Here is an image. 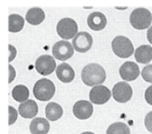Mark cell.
Instances as JSON below:
<instances>
[{
  "label": "cell",
  "mask_w": 152,
  "mask_h": 134,
  "mask_svg": "<svg viewBox=\"0 0 152 134\" xmlns=\"http://www.w3.org/2000/svg\"><path fill=\"white\" fill-rule=\"evenodd\" d=\"M135 60L141 64H149L152 60V47L151 45H142L134 52Z\"/></svg>",
  "instance_id": "obj_17"
},
{
  "label": "cell",
  "mask_w": 152,
  "mask_h": 134,
  "mask_svg": "<svg viewBox=\"0 0 152 134\" xmlns=\"http://www.w3.org/2000/svg\"><path fill=\"white\" fill-rule=\"evenodd\" d=\"M56 74H57L58 79L64 83L72 82L75 77V72L73 67L66 63H63L57 67Z\"/></svg>",
  "instance_id": "obj_14"
},
{
  "label": "cell",
  "mask_w": 152,
  "mask_h": 134,
  "mask_svg": "<svg viewBox=\"0 0 152 134\" xmlns=\"http://www.w3.org/2000/svg\"><path fill=\"white\" fill-rule=\"evenodd\" d=\"M72 43L77 52L85 53L91 49L93 45V38L88 32H80L75 36Z\"/></svg>",
  "instance_id": "obj_8"
},
{
  "label": "cell",
  "mask_w": 152,
  "mask_h": 134,
  "mask_svg": "<svg viewBox=\"0 0 152 134\" xmlns=\"http://www.w3.org/2000/svg\"><path fill=\"white\" fill-rule=\"evenodd\" d=\"M8 109H9V123H8V125H13V124L15 123V121L17 120L18 112H17V110H16L13 107H12L11 105L8 107Z\"/></svg>",
  "instance_id": "obj_24"
},
{
  "label": "cell",
  "mask_w": 152,
  "mask_h": 134,
  "mask_svg": "<svg viewBox=\"0 0 152 134\" xmlns=\"http://www.w3.org/2000/svg\"><path fill=\"white\" fill-rule=\"evenodd\" d=\"M45 19V13L42 9L39 7H34L28 11L26 14V20L34 26L41 24Z\"/></svg>",
  "instance_id": "obj_18"
},
{
  "label": "cell",
  "mask_w": 152,
  "mask_h": 134,
  "mask_svg": "<svg viewBox=\"0 0 152 134\" xmlns=\"http://www.w3.org/2000/svg\"><path fill=\"white\" fill-rule=\"evenodd\" d=\"M9 26L8 30L12 33H17L23 29L25 20L22 16L18 14H11L8 18Z\"/></svg>",
  "instance_id": "obj_20"
},
{
  "label": "cell",
  "mask_w": 152,
  "mask_h": 134,
  "mask_svg": "<svg viewBox=\"0 0 152 134\" xmlns=\"http://www.w3.org/2000/svg\"><path fill=\"white\" fill-rule=\"evenodd\" d=\"M38 113V106L33 100H28L19 106V114L24 118H33Z\"/></svg>",
  "instance_id": "obj_15"
},
{
  "label": "cell",
  "mask_w": 152,
  "mask_h": 134,
  "mask_svg": "<svg viewBox=\"0 0 152 134\" xmlns=\"http://www.w3.org/2000/svg\"><path fill=\"white\" fill-rule=\"evenodd\" d=\"M12 98L14 100L22 103V102L28 100V99L29 91H28V87L26 86L18 85L12 89Z\"/></svg>",
  "instance_id": "obj_21"
},
{
  "label": "cell",
  "mask_w": 152,
  "mask_h": 134,
  "mask_svg": "<svg viewBox=\"0 0 152 134\" xmlns=\"http://www.w3.org/2000/svg\"><path fill=\"white\" fill-rule=\"evenodd\" d=\"M94 109L91 102L88 100H78L73 107V112L78 119L86 120L89 118L93 114Z\"/></svg>",
  "instance_id": "obj_11"
},
{
  "label": "cell",
  "mask_w": 152,
  "mask_h": 134,
  "mask_svg": "<svg viewBox=\"0 0 152 134\" xmlns=\"http://www.w3.org/2000/svg\"><path fill=\"white\" fill-rule=\"evenodd\" d=\"M142 79L149 83H152V65H148L142 69Z\"/></svg>",
  "instance_id": "obj_23"
},
{
  "label": "cell",
  "mask_w": 152,
  "mask_h": 134,
  "mask_svg": "<svg viewBox=\"0 0 152 134\" xmlns=\"http://www.w3.org/2000/svg\"><path fill=\"white\" fill-rule=\"evenodd\" d=\"M140 74V69L138 65L134 62L127 61L124 63L119 68V75L126 81H133L138 78Z\"/></svg>",
  "instance_id": "obj_12"
},
{
  "label": "cell",
  "mask_w": 152,
  "mask_h": 134,
  "mask_svg": "<svg viewBox=\"0 0 152 134\" xmlns=\"http://www.w3.org/2000/svg\"><path fill=\"white\" fill-rule=\"evenodd\" d=\"M112 93L114 100L120 103L127 102L133 96V89L131 86L125 81L118 82L113 87Z\"/></svg>",
  "instance_id": "obj_7"
},
{
  "label": "cell",
  "mask_w": 152,
  "mask_h": 134,
  "mask_svg": "<svg viewBox=\"0 0 152 134\" xmlns=\"http://www.w3.org/2000/svg\"><path fill=\"white\" fill-rule=\"evenodd\" d=\"M75 48L67 41H59L53 45V57L60 61H66L71 58L74 55Z\"/></svg>",
  "instance_id": "obj_6"
},
{
  "label": "cell",
  "mask_w": 152,
  "mask_h": 134,
  "mask_svg": "<svg viewBox=\"0 0 152 134\" xmlns=\"http://www.w3.org/2000/svg\"><path fill=\"white\" fill-rule=\"evenodd\" d=\"M45 115L48 120L50 121H57L63 115L62 107L56 102H49L45 108Z\"/></svg>",
  "instance_id": "obj_19"
},
{
  "label": "cell",
  "mask_w": 152,
  "mask_h": 134,
  "mask_svg": "<svg viewBox=\"0 0 152 134\" xmlns=\"http://www.w3.org/2000/svg\"><path fill=\"white\" fill-rule=\"evenodd\" d=\"M81 134H95V133H91V132H85V133H82Z\"/></svg>",
  "instance_id": "obj_31"
},
{
  "label": "cell",
  "mask_w": 152,
  "mask_h": 134,
  "mask_svg": "<svg viewBox=\"0 0 152 134\" xmlns=\"http://www.w3.org/2000/svg\"><path fill=\"white\" fill-rule=\"evenodd\" d=\"M106 73L103 67L97 64H89L81 71V79L88 87H95L104 82Z\"/></svg>",
  "instance_id": "obj_1"
},
{
  "label": "cell",
  "mask_w": 152,
  "mask_h": 134,
  "mask_svg": "<svg viewBox=\"0 0 152 134\" xmlns=\"http://www.w3.org/2000/svg\"><path fill=\"white\" fill-rule=\"evenodd\" d=\"M114 54L120 58H127L134 54V49L132 42L126 36L119 35L115 37L112 42Z\"/></svg>",
  "instance_id": "obj_3"
},
{
  "label": "cell",
  "mask_w": 152,
  "mask_h": 134,
  "mask_svg": "<svg viewBox=\"0 0 152 134\" xmlns=\"http://www.w3.org/2000/svg\"><path fill=\"white\" fill-rule=\"evenodd\" d=\"M55 85L48 79H41L34 86L33 93L35 97L39 100H50L55 94Z\"/></svg>",
  "instance_id": "obj_4"
},
{
  "label": "cell",
  "mask_w": 152,
  "mask_h": 134,
  "mask_svg": "<svg viewBox=\"0 0 152 134\" xmlns=\"http://www.w3.org/2000/svg\"><path fill=\"white\" fill-rule=\"evenodd\" d=\"M9 51H10V56H9V62L12 61L16 56V49L12 45H9Z\"/></svg>",
  "instance_id": "obj_27"
},
{
  "label": "cell",
  "mask_w": 152,
  "mask_h": 134,
  "mask_svg": "<svg viewBox=\"0 0 152 134\" xmlns=\"http://www.w3.org/2000/svg\"><path fill=\"white\" fill-rule=\"evenodd\" d=\"M144 98L147 101V103H149L152 106V86H150L146 89L145 94H144Z\"/></svg>",
  "instance_id": "obj_26"
},
{
  "label": "cell",
  "mask_w": 152,
  "mask_h": 134,
  "mask_svg": "<svg viewBox=\"0 0 152 134\" xmlns=\"http://www.w3.org/2000/svg\"><path fill=\"white\" fill-rule=\"evenodd\" d=\"M129 20L134 28L138 30L147 29L151 25L152 14L146 8H136L132 12Z\"/></svg>",
  "instance_id": "obj_2"
},
{
  "label": "cell",
  "mask_w": 152,
  "mask_h": 134,
  "mask_svg": "<svg viewBox=\"0 0 152 134\" xmlns=\"http://www.w3.org/2000/svg\"><path fill=\"white\" fill-rule=\"evenodd\" d=\"M112 92L105 86H95L89 92V100L92 103L101 105L111 99Z\"/></svg>",
  "instance_id": "obj_9"
},
{
  "label": "cell",
  "mask_w": 152,
  "mask_h": 134,
  "mask_svg": "<svg viewBox=\"0 0 152 134\" xmlns=\"http://www.w3.org/2000/svg\"><path fill=\"white\" fill-rule=\"evenodd\" d=\"M106 134H131V133L129 127L126 124L122 122H117L108 127Z\"/></svg>",
  "instance_id": "obj_22"
},
{
  "label": "cell",
  "mask_w": 152,
  "mask_h": 134,
  "mask_svg": "<svg viewBox=\"0 0 152 134\" xmlns=\"http://www.w3.org/2000/svg\"><path fill=\"white\" fill-rule=\"evenodd\" d=\"M78 26L75 20L71 18H64L58 22L57 33L64 40L72 39L77 34Z\"/></svg>",
  "instance_id": "obj_5"
},
{
  "label": "cell",
  "mask_w": 152,
  "mask_h": 134,
  "mask_svg": "<svg viewBox=\"0 0 152 134\" xmlns=\"http://www.w3.org/2000/svg\"><path fill=\"white\" fill-rule=\"evenodd\" d=\"M147 38H148V41L150 42V43L152 44V27H151L149 29H148V32H147Z\"/></svg>",
  "instance_id": "obj_29"
},
{
  "label": "cell",
  "mask_w": 152,
  "mask_h": 134,
  "mask_svg": "<svg viewBox=\"0 0 152 134\" xmlns=\"http://www.w3.org/2000/svg\"><path fill=\"white\" fill-rule=\"evenodd\" d=\"M144 125H145V127L147 128V130L152 133V111L149 112L146 115L145 119H144Z\"/></svg>",
  "instance_id": "obj_25"
},
{
  "label": "cell",
  "mask_w": 152,
  "mask_h": 134,
  "mask_svg": "<svg viewBox=\"0 0 152 134\" xmlns=\"http://www.w3.org/2000/svg\"><path fill=\"white\" fill-rule=\"evenodd\" d=\"M36 69L42 76H47L52 73L56 69V61L50 55H42L36 61Z\"/></svg>",
  "instance_id": "obj_10"
},
{
  "label": "cell",
  "mask_w": 152,
  "mask_h": 134,
  "mask_svg": "<svg viewBox=\"0 0 152 134\" xmlns=\"http://www.w3.org/2000/svg\"><path fill=\"white\" fill-rule=\"evenodd\" d=\"M50 125L45 118L37 117L31 121L29 130L32 134H47L50 131Z\"/></svg>",
  "instance_id": "obj_16"
},
{
  "label": "cell",
  "mask_w": 152,
  "mask_h": 134,
  "mask_svg": "<svg viewBox=\"0 0 152 134\" xmlns=\"http://www.w3.org/2000/svg\"><path fill=\"white\" fill-rule=\"evenodd\" d=\"M87 23L90 29L94 31H101L106 27L107 19L103 12H94L88 15Z\"/></svg>",
  "instance_id": "obj_13"
},
{
  "label": "cell",
  "mask_w": 152,
  "mask_h": 134,
  "mask_svg": "<svg viewBox=\"0 0 152 134\" xmlns=\"http://www.w3.org/2000/svg\"><path fill=\"white\" fill-rule=\"evenodd\" d=\"M15 74H16V72H15L14 68L11 65H9V83H11L14 79Z\"/></svg>",
  "instance_id": "obj_28"
},
{
  "label": "cell",
  "mask_w": 152,
  "mask_h": 134,
  "mask_svg": "<svg viewBox=\"0 0 152 134\" xmlns=\"http://www.w3.org/2000/svg\"><path fill=\"white\" fill-rule=\"evenodd\" d=\"M116 9H118V10H125V9H127V7H115Z\"/></svg>",
  "instance_id": "obj_30"
}]
</instances>
